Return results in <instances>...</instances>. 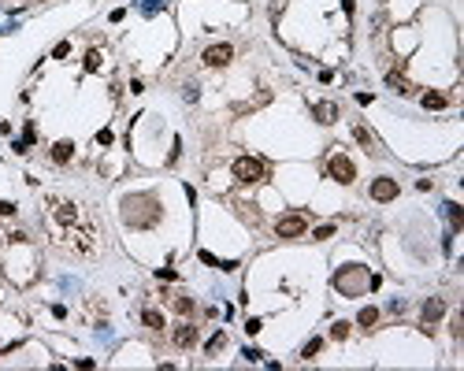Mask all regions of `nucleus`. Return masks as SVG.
Listing matches in <instances>:
<instances>
[{
  "mask_svg": "<svg viewBox=\"0 0 464 371\" xmlns=\"http://www.w3.org/2000/svg\"><path fill=\"white\" fill-rule=\"evenodd\" d=\"M234 178H238V182H264V178H268V164H264V160H257V156H242L238 164H234Z\"/></svg>",
  "mask_w": 464,
  "mask_h": 371,
  "instance_id": "f257e3e1",
  "label": "nucleus"
},
{
  "mask_svg": "<svg viewBox=\"0 0 464 371\" xmlns=\"http://www.w3.org/2000/svg\"><path fill=\"white\" fill-rule=\"evenodd\" d=\"M327 171H330V178H334V182H342V186H349V182L357 178V167H353V160H349V156H342V152H338V156H330Z\"/></svg>",
  "mask_w": 464,
  "mask_h": 371,
  "instance_id": "f03ea898",
  "label": "nucleus"
},
{
  "mask_svg": "<svg viewBox=\"0 0 464 371\" xmlns=\"http://www.w3.org/2000/svg\"><path fill=\"white\" fill-rule=\"evenodd\" d=\"M275 230H279V237H301L308 230V219L305 215H282V219L275 223Z\"/></svg>",
  "mask_w": 464,
  "mask_h": 371,
  "instance_id": "7ed1b4c3",
  "label": "nucleus"
},
{
  "mask_svg": "<svg viewBox=\"0 0 464 371\" xmlns=\"http://www.w3.org/2000/svg\"><path fill=\"white\" fill-rule=\"evenodd\" d=\"M230 60H234V49H230V45H212V49L204 52V63H208V67H226Z\"/></svg>",
  "mask_w": 464,
  "mask_h": 371,
  "instance_id": "20e7f679",
  "label": "nucleus"
},
{
  "mask_svg": "<svg viewBox=\"0 0 464 371\" xmlns=\"http://www.w3.org/2000/svg\"><path fill=\"white\" fill-rule=\"evenodd\" d=\"M361 268H345V271H338L334 275V286L338 290H345V293H357V286H361Z\"/></svg>",
  "mask_w": 464,
  "mask_h": 371,
  "instance_id": "39448f33",
  "label": "nucleus"
},
{
  "mask_svg": "<svg viewBox=\"0 0 464 371\" xmlns=\"http://www.w3.org/2000/svg\"><path fill=\"white\" fill-rule=\"evenodd\" d=\"M397 197V182L394 178H375L372 182V201H394Z\"/></svg>",
  "mask_w": 464,
  "mask_h": 371,
  "instance_id": "423d86ee",
  "label": "nucleus"
},
{
  "mask_svg": "<svg viewBox=\"0 0 464 371\" xmlns=\"http://www.w3.org/2000/svg\"><path fill=\"white\" fill-rule=\"evenodd\" d=\"M442 312H446L442 297H427V304H423V330H431V323H438Z\"/></svg>",
  "mask_w": 464,
  "mask_h": 371,
  "instance_id": "0eeeda50",
  "label": "nucleus"
},
{
  "mask_svg": "<svg viewBox=\"0 0 464 371\" xmlns=\"http://www.w3.org/2000/svg\"><path fill=\"white\" fill-rule=\"evenodd\" d=\"M171 338H175V345H178V349H189V345L197 341V327H189V323H178Z\"/></svg>",
  "mask_w": 464,
  "mask_h": 371,
  "instance_id": "6e6552de",
  "label": "nucleus"
},
{
  "mask_svg": "<svg viewBox=\"0 0 464 371\" xmlns=\"http://www.w3.org/2000/svg\"><path fill=\"white\" fill-rule=\"evenodd\" d=\"M353 138L361 141V145H364L368 152H372V156L379 152V141H375V134H372V130H368V127H361V122H357V127H353Z\"/></svg>",
  "mask_w": 464,
  "mask_h": 371,
  "instance_id": "1a4fd4ad",
  "label": "nucleus"
},
{
  "mask_svg": "<svg viewBox=\"0 0 464 371\" xmlns=\"http://www.w3.org/2000/svg\"><path fill=\"white\" fill-rule=\"evenodd\" d=\"M312 111H316L319 122H334V119H338V104H330V100H319Z\"/></svg>",
  "mask_w": 464,
  "mask_h": 371,
  "instance_id": "9d476101",
  "label": "nucleus"
},
{
  "mask_svg": "<svg viewBox=\"0 0 464 371\" xmlns=\"http://www.w3.org/2000/svg\"><path fill=\"white\" fill-rule=\"evenodd\" d=\"M71 156H74V145H71V141H56V145H52V160H56V164H67Z\"/></svg>",
  "mask_w": 464,
  "mask_h": 371,
  "instance_id": "9b49d317",
  "label": "nucleus"
},
{
  "mask_svg": "<svg viewBox=\"0 0 464 371\" xmlns=\"http://www.w3.org/2000/svg\"><path fill=\"white\" fill-rule=\"evenodd\" d=\"M386 85H390L394 93H412L409 78H405V74H397V71H390V74H386Z\"/></svg>",
  "mask_w": 464,
  "mask_h": 371,
  "instance_id": "f8f14e48",
  "label": "nucleus"
},
{
  "mask_svg": "<svg viewBox=\"0 0 464 371\" xmlns=\"http://www.w3.org/2000/svg\"><path fill=\"white\" fill-rule=\"evenodd\" d=\"M141 319H145V327H153V330H164V316H160L156 308H145V312H141Z\"/></svg>",
  "mask_w": 464,
  "mask_h": 371,
  "instance_id": "ddd939ff",
  "label": "nucleus"
},
{
  "mask_svg": "<svg viewBox=\"0 0 464 371\" xmlns=\"http://www.w3.org/2000/svg\"><path fill=\"white\" fill-rule=\"evenodd\" d=\"M446 93H427V97H423V108H431V111H438V108H446Z\"/></svg>",
  "mask_w": 464,
  "mask_h": 371,
  "instance_id": "4468645a",
  "label": "nucleus"
},
{
  "mask_svg": "<svg viewBox=\"0 0 464 371\" xmlns=\"http://www.w3.org/2000/svg\"><path fill=\"white\" fill-rule=\"evenodd\" d=\"M223 345H226V334H223V330H219V334H212V338H208V345H204V353H208V356H215V353H219Z\"/></svg>",
  "mask_w": 464,
  "mask_h": 371,
  "instance_id": "2eb2a0df",
  "label": "nucleus"
},
{
  "mask_svg": "<svg viewBox=\"0 0 464 371\" xmlns=\"http://www.w3.org/2000/svg\"><path fill=\"white\" fill-rule=\"evenodd\" d=\"M446 212H449L453 230H460V226H464V212H460V204H446Z\"/></svg>",
  "mask_w": 464,
  "mask_h": 371,
  "instance_id": "dca6fc26",
  "label": "nucleus"
},
{
  "mask_svg": "<svg viewBox=\"0 0 464 371\" xmlns=\"http://www.w3.org/2000/svg\"><path fill=\"white\" fill-rule=\"evenodd\" d=\"M375 319H379V312H375V308H361V316H357V323H361V327H372Z\"/></svg>",
  "mask_w": 464,
  "mask_h": 371,
  "instance_id": "f3484780",
  "label": "nucleus"
},
{
  "mask_svg": "<svg viewBox=\"0 0 464 371\" xmlns=\"http://www.w3.org/2000/svg\"><path fill=\"white\" fill-rule=\"evenodd\" d=\"M345 334H349V323H342V319H338L334 327H330V338H334V341H342Z\"/></svg>",
  "mask_w": 464,
  "mask_h": 371,
  "instance_id": "a211bd4d",
  "label": "nucleus"
},
{
  "mask_svg": "<svg viewBox=\"0 0 464 371\" xmlns=\"http://www.w3.org/2000/svg\"><path fill=\"white\" fill-rule=\"evenodd\" d=\"M319 349H323V341H319V338H312L308 345H305V353H301V356H305V360H312V356L319 353Z\"/></svg>",
  "mask_w": 464,
  "mask_h": 371,
  "instance_id": "6ab92c4d",
  "label": "nucleus"
},
{
  "mask_svg": "<svg viewBox=\"0 0 464 371\" xmlns=\"http://www.w3.org/2000/svg\"><path fill=\"white\" fill-rule=\"evenodd\" d=\"M97 67H100V52L89 49V52H86V71H97Z\"/></svg>",
  "mask_w": 464,
  "mask_h": 371,
  "instance_id": "aec40b11",
  "label": "nucleus"
},
{
  "mask_svg": "<svg viewBox=\"0 0 464 371\" xmlns=\"http://www.w3.org/2000/svg\"><path fill=\"white\" fill-rule=\"evenodd\" d=\"M175 312L189 316V312H193V301H189V297H175Z\"/></svg>",
  "mask_w": 464,
  "mask_h": 371,
  "instance_id": "412c9836",
  "label": "nucleus"
},
{
  "mask_svg": "<svg viewBox=\"0 0 464 371\" xmlns=\"http://www.w3.org/2000/svg\"><path fill=\"white\" fill-rule=\"evenodd\" d=\"M71 52V45L67 41H60V45H56V49H52V56H56V60H63V56H67Z\"/></svg>",
  "mask_w": 464,
  "mask_h": 371,
  "instance_id": "4be33fe9",
  "label": "nucleus"
},
{
  "mask_svg": "<svg viewBox=\"0 0 464 371\" xmlns=\"http://www.w3.org/2000/svg\"><path fill=\"white\" fill-rule=\"evenodd\" d=\"M330 234H334V226H330V223H327V226H319V230H316V241H327Z\"/></svg>",
  "mask_w": 464,
  "mask_h": 371,
  "instance_id": "5701e85b",
  "label": "nucleus"
},
{
  "mask_svg": "<svg viewBox=\"0 0 464 371\" xmlns=\"http://www.w3.org/2000/svg\"><path fill=\"white\" fill-rule=\"evenodd\" d=\"M4 215H15V204L12 201H0V219H4Z\"/></svg>",
  "mask_w": 464,
  "mask_h": 371,
  "instance_id": "b1692460",
  "label": "nucleus"
},
{
  "mask_svg": "<svg viewBox=\"0 0 464 371\" xmlns=\"http://www.w3.org/2000/svg\"><path fill=\"white\" fill-rule=\"evenodd\" d=\"M97 141H100V145H111V141H115V134H111V130H100Z\"/></svg>",
  "mask_w": 464,
  "mask_h": 371,
  "instance_id": "393cba45",
  "label": "nucleus"
}]
</instances>
